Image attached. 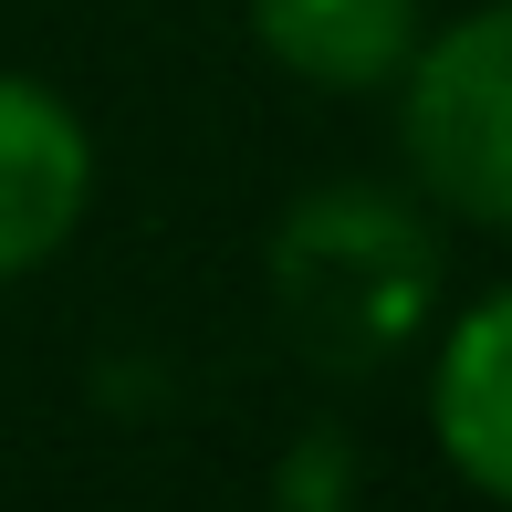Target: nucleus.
<instances>
[{"label":"nucleus","instance_id":"obj_1","mask_svg":"<svg viewBox=\"0 0 512 512\" xmlns=\"http://www.w3.org/2000/svg\"><path fill=\"white\" fill-rule=\"evenodd\" d=\"M272 304L314 366H387L439 314V241L408 199L335 178L272 230Z\"/></svg>","mask_w":512,"mask_h":512},{"label":"nucleus","instance_id":"obj_2","mask_svg":"<svg viewBox=\"0 0 512 512\" xmlns=\"http://www.w3.org/2000/svg\"><path fill=\"white\" fill-rule=\"evenodd\" d=\"M387 95L418 199L471 230H512V0L429 21Z\"/></svg>","mask_w":512,"mask_h":512},{"label":"nucleus","instance_id":"obj_3","mask_svg":"<svg viewBox=\"0 0 512 512\" xmlns=\"http://www.w3.org/2000/svg\"><path fill=\"white\" fill-rule=\"evenodd\" d=\"M95 209V136L42 74H0V283L42 272Z\"/></svg>","mask_w":512,"mask_h":512},{"label":"nucleus","instance_id":"obj_4","mask_svg":"<svg viewBox=\"0 0 512 512\" xmlns=\"http://www.w3.org/2000/svg\"><path fill=\"white\" fill-rule=\"evenodd\" d=\"M429 439L481 502L512 512V283L471 293L429 335Z\"/></svg>","mask_w":512,"mask_h":512},{"label":"nucleus","instance_id":"obj_5","mask_svg":"<svg viewBox=\"0 0 512 512\" xmlns=\"http://www.w3.org/2000/svg\"><path fill=\"white\" fill-rule=\"evenodd\" d=\"M418 32H429V0H251L262 63L314 95H387Z\"/></svg>","mask_w":512,"mask_h":512}]
</instances>
